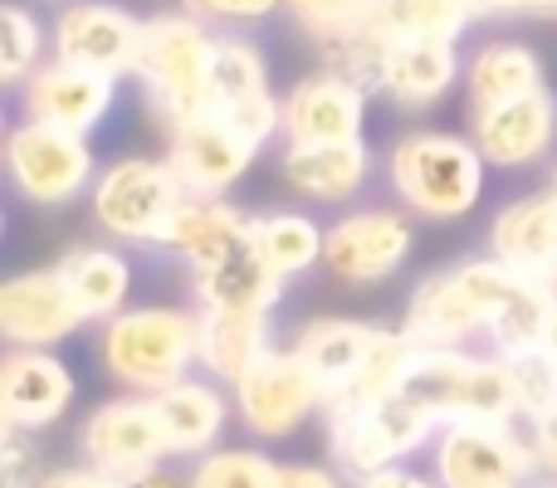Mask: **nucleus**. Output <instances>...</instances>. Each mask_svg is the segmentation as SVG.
I'll list each match as a JSON object with an SVG mask.
<instances>
[{
	"label": "nucleus",
	"instance_id": "f257e3e1",
	"mask_svg": "<svg viewBox=\"0 0 557 488\" xmlns=\"http://www.w3.org/2000/svg\"><path fill=\"white\" fill-rule=\"evenodd\" d=\"M215 49H221L215 25L186 15L182 5L157 10V15L143 20L137 54H133V78L143 84L147 117H152L166 137H176L182 127L215 113V93H211Z\"/></svg>",
	"mask_w": 557,
	"mask_h": 488
},
{
	"label": "nucleus",
	"instance_id": "f03ea898",
	"mask_svg": "<svg viewBox=\"0 0 557 488\" xmlns=\"http://www.w3.org/2000/svg\"><path fill=\"white\" fill-rule=\"evenodd\" d=\"M484 182H490V162L460 133L416 127L386 147V186L416 221H465L484 201Z\"/></svg>",
	"mask_w": 557,
	"mask_h": 488
},
{
	"label": "nucleus",
	"instance_id": "7ed1b4c3",
	"mask_svg": "<svg viewBox=\"0 0 557 488\" xmlns=\"http://www.w3.org/2000/svg\"><path fill=\"white\" fill-rule=\"evenodd\" d=\"M98 362L123 391L157 396L162 386L201 372V308L133 303L98 333Z\"/></svg>",
	"mask_w": 557,
	"mask_h": 488
},
{
	"label": "nucleus",
	"instance_id": "20e7f679",
	"mask_svg": "<svg viewBox=\"0 0 557 488\" xmlns=\"http://www.w3.org/2000/svg\"><path fill=\"white\" fill-rule=\"evenodd\" d=\"M513 278H519V268L499 264L494 254L435 268L406 298L401 333L416 347H470L474 337H490Z\"/></svg>",
	"mask_w": 557,
	"mask_h": 488
},
{
	"label": "nucleus",
	"instance_id": "39448f33",
	"mask_svg": "<svg viewBox=\"0 0 557 488\" xmlns=\"http://www.w3.org/2000/svg\"><path fill=\"white\" fill-rule=\"evenodd\" d=\"M401 391L421 401L435 421H523L513 366L499 352L470 347H416Z\"/></svg>",
	"mask_w": 557,
	"mask_h": 488
},
{
	"label": "nucleus",
	"instance_id": "423d86ee",
	"mask_svg": "<svg viewBox=\"0 0 557 488\" xmlns=\"http://www.w3.org/2000/svg\"><path fill=\"white\" fill-rule=\"evenodd\" d=\"M0 172L25 205L64 211L74 201H88L98 182V157L84 133H64V127L20 117L0 142Z\"/></svg>",
	"mask_w": 557,
	"mask_h": 488
},
{
	"label": "nucleus",
	"instance_id": "0eeeda50",
	"mask_svg": "<svg viewBox=\"0 0 557 488\" xmlns=\"http://www.w3.org/2000/svg\"><path fill=\"white\" fill-rule=\"evenodd\" d=\"M186 186L176 176L172 157H117L98 166V182L88 191V215L113 245H152L162 240L166 221L186 201Z\"/></svg>",
	"mask_w": 557,
	"mask_h": 488
},
{
	"label": "nucleus",
	"instance_id": "6e6552de",
	"mask_svg": "<svg viewBox=\"0 0 557 488\" xmlns=\"http://www.w3.org/2000/svg\"><path fill=\"white\" fill-rule=\"evenodd\" d=\"M323 421H327V454L343 470V479H352V484L431 450L435 430H441V421L421 401H411L406 391L382 396V401L362 405V411L323 415Z\"/></svg>",
	"mask_w": 557,
	"mask_h": 488
},
{
	"label": "nucleus",
	"instance_id": "1a4fd4ad",
	"mask_svg": "<svg viewBox=\"0 0 557 488\" xmlns=\"http://www.w3.org/2000/svg\"><path fill=\"white\" fill-rule=\"evenodd\" d=\"M441 488H533L543 479L523 421H445L431 440Z\"/></svg>",
	"mask_w": 557,
	"mask_h": 488
},
{
	"label": "nucleus",
	"instance_id": "9d476101",
	"mask_svg": "<svg viewBox=\"0 0 557 488\" xmlns=\"http://www.w3.org/2000/svg\"><path fill=\"white\" fill-rule=\"evenodd\" d=\"M231 396H235V415H240V425L255 440H288L313 415L327 411V391L298 362L294 347H274L250 376H240L231 386Z\"/></svg>",
	"mask_w": 557,
	"mask_h": 488
},
{
	"label": "nucleus",
	"instance_id": "9b49d317",
	"mask_svg": "<svg viewBox=\"0 0 557 488\" xmlns=\"http://www.w3.org/2000/svg\"><path fill=\"white\" fill-rule=\"evenodd\" d=\"M78 454H84L94 470L113 474V479H123V484L162 470L172 454H166L152 396L127 391V396H113V401L94 405L88 421L78 425Z\"/></svg>",
	"mask_w": 557,
	"mask_h": 488
},
{
	"label": "nucleus",
	"instance_id": "f8f14e48",
	"mask_svg": "<svg viewBox=\"0 0 557 488\" xmlns=\"http://www.w3.org/2000/svg\"><path fill=\"white\" fill-rule=\"evenodd\" d=\"M416 249V225L406 211L392 205H362L347 211L327 225V245H323V268L343 284H386L396 268L411 259Z\"/></svg>",
	"mask_w": 557,
	"mask_h": 488
},
{
	"label": "nucleus",
	"instance_id": "ddd939ff",
	"mask_svg": "<svg viewBox=\"0 0 557 488\" xmlns=\"http://www.w3.org/2000/svg\"><path fill=\"white\" fill-rule=\"evenodd\" d=\"M15 93H20V117L88 137L94 127H103L108 113L117 108V78L49 54Z\"/></svg>",
	"mask_w": 557,
	"mask_h": 488
},
{
	"label": "nucleus",
	"instance_id": "4468645a",
	"mask_svg": "<svg viewBox=\"0 0 557 488\" xmlns=\"http://www.w3.org/2000/svg\"><path fill=\"white\" fill-rule=\"evenodd\" d=\"M470 142L484 152L490 172H523V166L548 162L557 147V93L539 88L509 103L470 108Z\"/></svg>",
	"mask_w": 557,
	"mask_h": 488
},
{
	"label": "nucleus",
	"instance_id": "2eb2a0df",
	"mask_svg": "<svg viewBox=\"0 0 557 488\" xmlns=\"http://www.w3.org/2000/svg\"><path fill=\"white\" fill-rule=\"evenodd\" d=\"M137 35H143V20L127 5H117V0H69V5L54 10L49 54L98 68V74L127 78L133 74Z\"/></svg>",
	"mask_w": 557,
	"mask_h": 488
},
{
	"label": "nucleus",
	"instance_id": "dca6fc26",
	"mask_svg": "<svg viewBox=\"0 0 557 488\" xmlns=\"http://www.w3.org/2000/svg\"><path fill=\"white\" fill-rule=\"evenodd\" d=\"M88 327L78 298L69 293L59 264L20 268L0 284V337L10 347H59Z\"/></svg>",
	"mask_w": 557,
	"mask_h": 488
},
{
	"label": "nucleus",
	"instance_id": "f3484780",
	"mask_svg": "<svg viewBox=\"0 0 557 488\" xmlns=\"http://www.w3.org/2000/svg\"><path fill=\"white\" fill-rule=\"evenodd\" d=\"M211 93H215V113L231 117L255 142H270L278 123H284V93H274L260 45L250 35H240V29L221 35V49H215L211 64Z\"/></svg>",
	"mask_w": 557,
	"mask_h": 488
},
{
	"label": "nucleus",
	"instance_id": "a211bd4d",
	"mask_svg": "<svg viewBox=\"0 0 557 488\" xmlns=\"http://www.w3.org/2000/svg\"><path fill=\"white\" fill-rule=\"evenodd\" d=\"M78 396L74 366L54 347H10L0 362V421L15 430H49Z\"/></svg>",
	"mask_w": 557,
	"mask_h": 488
},
{
	"label": "nucleus",
	"instance_id": "6ab92c4d",
	"mask_svg": "<svg viewBox=\"0 0 557 488\" xmlns=\"http://www.w3.org/2000/svg\"><path fill=\"white\" fill-rule=\"evenodd\" d=\"M367 98L372 88L352 84L337 68H318L284 88V123L278 137L284 142H352L367 127Z\"/></svg>",
	"mask_w": 557,
	"mask_h": 488
},
{
	"label": "nucleus",
	"instance_id": "aec40b11",
	"mask_svg": "<svg viewBox=\"0 0 557 488\" xmlns=\"http://www.w3.org/2000/svg\"><path fill=\"white\" fill-rule=\"evenodd\" d=\"M264 142H255L250 133L231 123V117L211 113L201 123L182 127L176 137H166V157H172L176 176L191 196H225L235 182H245V172L255 166Z\"/></svg>",
	"mask_w": 557,
	"mask_h": 488
},
{
	"label": "nucleus",
	"instance_id": "412c9836",
	"mask_svg": "<svg viewBox=\"0 0 557 488\" xmlns=\"http://www.w3.org/2000/svg\"><path fill=\"white\" fill-rule=\"evenodd\" d=\"M225 391L231 386H221L215 376L191 372L152 396V411H157V425H162V440L172 460H201V454H211L221 445L231 411H235V396H225Z\"/></svg>",
	"mask_w": 557,
	"mask_h": 488
},
{
	"label": "nucleus",
	"instance_id": "4be33fe9",
	"mask_svg": "<svg viewBox=\"0 0 557 488\" xmlns=\"http://www.w3.org/2000/svg\"><path fill=\"white\" fill-rule=\"evenodd\" d=\"M278 172L288 191L318 205H347L372 182V147L367 137L352 142H284L278 147Z\"/></svg>",
	"mask_w": 557,
	"mask_h": 488
},
{
	"label": "nucleus",
	"instance_id": "5701e85b",
	"mask_svg": "<svg viewBox=\"0 0 557 488\" xmlns=\"http://www.w3.org/2000/svg\"><path fill=\"white\" fill-rule=\"evenodd\" d=\"M250 221L255 215H245L240 205H231L225 196H186V201L176 205V215L166 221L157 249H166V254L182 259L196 274V268H211V264H221V259L250 249Z\"/></svg>",
	"mask_w": 557,
	"mask_h": 488
},
{
	"label": "nucleus",
	"instance_id": "b1692460",
	"mask_svg": "<svg viewBox=\"0 0 557 488\" xmlns=\"http://www.w3.org/2000/svg\"><path fill=\"white\" fill-rule=\"evenodd\" d=\"M484 249L499 264L519 268V274H553L557 278V191L539 186L494 211Z\"/></svg>",
	"mask_w": 557,
	"mask_h": 488
},
{
	"label": "nucleus",
	"instance_id": "393cba45",
	"mask_svg": "<svg viewBox=\"0 0 557 488\" xmlns=\"http://www.w3.org/2000/svg\"><path fill=\"white\" fill-rule=\"evenodd\" d=\"M465 84L460 45L445 39H386L382 68H376V93H386L401 108H435L445 93Z\"/></svg>",
	"mask_w": 557,
	"mask_h": 488
},
{
	"label": "nucleus",
	"instance_id": "a878e982",
	"mask_svg": "<svg viewBox=\"0 0 557 488\" xmlns=\"http://www.w3.org/2000/svg\"><path fill=\"white\" fill-rule=\"evenodd\" d=\"M376 337H382V327L362 323V317H308L288 347H294L298 362L318 376V386L333 396L337 386H347L357 376V366L367 362Z\"/></svg>",
	"mask_w": 557,
	"mask_h": 488
},
{
	"label": "nucleus",
	"instance_id": "bb28decb",
	"mask_svg": "<svg viewBox=\"0 0 557 488\" xmlns=\"http://www.w3.org/2000/svg\"><path fill=\"white\" fill-rule=\"evenodd\" d=\"M191 293L196 308H206V313H274L284 298V278L255 249H240L211 268H196Z\"/></svg>",
	"mask_w": 557,
	"mask_h": 488
},
{
	"label": "nucleus",
	"instance_id": "cd10ccee",
	"mask_svg": "<svg viewBox=\"0 0 557 488\" xmlns=\"http://www.w3.org/2000/svg\"><path fill=\"white\" fill-rule=\"evenodd\" d=\"M59 274H64L69 293L78 298L88 323L103 327L108 317H117L123 308H133V264L123 249L113 245H74L59 254Z\"/></svg>",
	"mask_w": 557,
	"mask_h": 488
},
{
	"label": "nucleus",
	"instance_id": "c85d7f7f",
	"mask_svg": "<svg viewBox=\"0 0 557 488\" xmlns=\"http://www.w3.org/2000/svg\"><path fill=\"white\" fill-rule=\"evenodd\" d=\"M274 313H206L201 308V372L235 386L274 352Z\"/></svg>",
	"mask_w": 557,
	"mask_h": 488
},
{
	"label": "nucleus",
	"instance_id": "c756f323",
	"mask_svg": "<svg viewBox=\"0 0 557 488\" xmlns=\"http://www.w3.org/2000/svg\"><path fill=\"white\" fill-rule=\"evenodd\" d=\"M548 88V74H543V59L533 45L523 39H484L480 49L465 64V93H470V108L480 103H509V98L539 93Z\"/></svg>",
	"mask_w": 557,
	"mask_h": 488
},
{
	"label": "nucleus",
	"instance_id": "7c9ffc66",
	"mask_svg": "<svg viewBox=\"0 0 557 488\" xmlns=\"http://www.w3.org/2000/svg\"><path fill=\"white\" fill-rule=\"evenodd\" d=\"M323 245H327V225H318L308 211H264L250 221V249L284 284L323 264Z\"/></svg>",
	"mask_w": 557,
	"mask_h": 488
},
{
	"label": "nucleus",
	"instance_id": "2f4dec72",
	"mask_svg": "<svg viewBox=\"0 0 557 488\" xmlns=\"http://www.w3.org/2000/svg\"><path fill=\"white\" fill-rule=\"evenodd\" d=\"M480 20L474 0H372L367 29L382 39H445L460 45V35Z\"/></svg>",
	"mask_w": 557,
	"mask_h": 488
},
{
	"label": "nucleus",
	"instance_id": "473e14b6",
	"mask_svg": "<svg viewBox=\"0 0 557 488\" xmlns=\"http://www.w3.org/2000/svg\"><path fill=\"white\" fill-rule=\"evenodd\" d=\"M45 49H49V29L39 25V15L25 0H5L0 5V84L20 88L49 59Z\"/></svg>",
	"mask_w": 557,
	"mask_h": 488
},
{
	"label": "nucleus",
	"instance_id": "72a5a7b5",
	"mask_svg": "<svg viewBox=\"0 0 557 488\" xmlns=\"http://www.w3.org/2000/svg\"><path fill=\"white\" fill-rule=\"evenodd\" d=\"M278 464L255 445H215L211 454L191 460L186 488H274Z\"/></svg>",
	"mask_w": 557,
	"mask_h": 488
},
{
	"label": "nucleus",
	"instance_id": "f704fd0d",
	"mask_svg": "<svg viewBox=\"0 0 557 488\" xmlns=\"http://www.w3.org/2000/svg\"><path fill=\"white\" fill-rule=\"evenodd\" d=\"M367 10H372V0H284V15L323 49L362 35Z\"/></svg>",
	"mask_w": 557,
	"mask_h": 488
},
{
	"label": "nucleus",
	"instance_id": "c9c22d12",
	"mask_svg": "<svg viewBox=\"0 0 557 488\" xmlns=\"http://www.w3.org/2000/svg\"><path fill=\"white\" fill-rule=\"evenodd\" d=\"M509 366H513V391H519L523 421L553 411L557 405V356L533 347V352H523V356H509Z\"/></svg>",
	"mask_w": 557,
	"mask_h": 488
},
{
	"label": "nucleus",
	"instance_id": "e433bc0d",
	"mask_svg": "<svg viewBox=\"0 0 557 488\" xmlns=\"http://www.w3.org/2000/svg\"><path fill=\"white\" fill-rule=\"evenodd\" d=\"M45 464H39V445L29 440V430L5 425V440H0V488H39L45 479Z\"/></svg>",
	"mask_w": 557,
	"mask_h": 488
},
{
	"label": "nucleus",
	"instance_id": "4c0bfd02",
	"mask_svg": "<svg viewBox=\"0 0 557 488\" xmlns=\"http://www.w3.org/2000/svg\"><path fill=\"white\" fill-rule=\"evenodd\" d=\"M176 5L206 25H255V20L284 10V0H176Z\"/></svg>",
	"mask_w": 557,
	"mask_h": 488
},
{
	"label": "nucleus",
	"instance_id": "58836bf2",
	"mask_svg": "<svg viewBox=\"0 0 557 488\" xmlns=\"http://www.w3.org/2000/svg\"><path fill=\"white\" fill-rule=\"evenodd\" d=\"M523 435H529V450L539 460V474L543 479H557V405L533 421H523Z\"/></svg>",
	"mask_w": 557,
	"mask_h": 488
},
{
	"label": "nucleus",
	"instance_id": "ea45409f",
	"mask_svg": "<svg viewBox=\"0 0 557 488\" xmlns=\"http://www.w3.org/2000/svg\"><path fill=\"white\" fill-rule=\"evenodd\" d=\"M39 488H127L123 479H113V474L94 470L88 460L78 464H59V470H49L45 479H39Z\"/></svg>",
	"mask_w": 557,
	"mask_h": 488
},
{
	"label": "nucleus",
	"instance_id": "a19ab883",
	"mask_svg": "<svg viewBox=\"0 0 557 488\" xmlns=\"http://www.w3.org/2000/svg\"><path fill=\"white\" fill-rule=\"evenodd\" d=\"M274 488H347L337 464H278Z\"/></svg>",
	"mask_w": 557,
	"mask_h": 488
},
{
	"label": "nucleus",
	"instance_id": "79ce46f5",
	"mask_svg": "<svg viewBox=\"0 0 557 488\" xmlns=\"http://www.w3.org/2000/svg\"><path fill=\"white\" fill-rule=\"evenodd\" d=\"M357 488H441L431 479V474H421V470H411V464H392V470H382V474H372V479H362Z\"/></svg>",
	"mask_w": 557,
	"mask_h": 488
},
{
	"label": "nucleus",
	"instance_id": "37998d69",
	"mask_svg": "<svg viewBox=\"0 0 557 488\" xmlns=\"http://www.w3.org/2000/svg\"><path fill=\"white\" fill-rule=\"evenodd\" d=\"M480 20H509V15H529V0H474Z\"/></svg>",
	"mask_w": 557,
	"mask_h": 488
},
{
	"label": "nucleus",
	"instance_id": "c03bdc74",
	"mask_svg": "<svg viewBox=\"0 0 557 488\" xmlns=\"http://www.w3.org/2000/svg\"><path fill=\"white\" fill-rule=\"evenodd\" d=\"M127 488H186V479H182V474H172V470H166V464H162V470L143 474V479H133Z\"/></svg>",
	"mask_w": 557,
	"mask_h": 488
},
{
	"label": "nucleus",
	"instance_id": "a18cd8bd",
	"mask_svg": "<svg viewBox=\"0 0 557 488\" xmlns=\"http://www.w3.org/2000/svg\"><path fill=\"white\" fill-rule=\"evenodd\" d=\"M529 15H543V20H553V15H557V0H529Z\"/></svg>",
	"mask_w": 557,
	"mask_h": 488
},
{
	"label": "nucleus",
	"instance_id": "49530a36",
	"mask_svg": "<svg viewBox=\"0 0 557 488\" xmlns=\"http://www.w3.org/2000/svg\"><path fill=\"white\" fill-rule=\"evenodd\" d=\"M543 352L557 356V313H553V323H548V337H543Z\"/></svg>",
	"mask_w": 557,
	"mask_h": 488
},
{
	"label": "nucleus",
	"instance_id": "de8ad7c7",
	"mask_svg": "<svg viewBox=\"0 0 557 488\" xmlns=\"http://www.w3.org/2000/svg\"><path fill=\"white\" fill-rule=\"evenodd\" d=\"M548 186H553V191H557V162H553V172H548Z\"/></svg>",
	"mask_w": 557,
	"mask_h": 488
},
{
	"label": "nucleus",
	"instance_id": "09e8293b",
	"mask_svg": "<svg viewBox=\"0 0 557 488\" xmlns=\"http://www.w3.org/2000/svg\"><path fill=\"white\" fill-rule=\"evenodd\" d=\"M533 488H557V479H539V484H533Z\"/></svg>",
	"mask_w": 557,
	"mask_h": 488
}]
</instances>
